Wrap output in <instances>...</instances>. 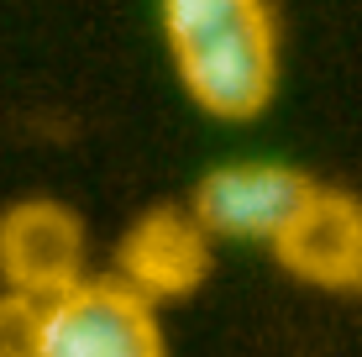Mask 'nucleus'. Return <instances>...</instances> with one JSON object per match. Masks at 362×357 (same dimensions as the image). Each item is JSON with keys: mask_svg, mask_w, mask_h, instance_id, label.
Returning a JSON list of instances; mask_svg holds the SVG:
<instances>
[{"mask_svg": "<svg viewBox=\"0 0 362 357\" xmlns=\"http://www.w3.org/2000/svg\"><path fill=\"white\" fill-rule=\"evenodd\" d=\"M37 357H163V326L121 279H79L42 305Z\"/></svg>", "mask_w": 362, "mask_h": 357, "instance_id": "f257e3e1", "label": "nucleus"}, {"mask_svg": "<svg viewBox=\"0 0 362 357\" xmlns=\"http://www.w3.org/2000/svg\"><path fill=\"white\" fill-rule=\"evenodd\" d=\"M320 184L299 174L294 163H221L194 184L189 211L210 242L236 237V242H279L284 226L310 205Z\"/></svg>", "mask_w": 362, "mask_h": 357, "instance_id": "f03ea898", "label": "nucleus"}, {"mask_svg": "<svg viewBox=\"0 0 362 357\" xmlns=\"http://www.w3.org/2000/svg\"><path fill=\"white\" fill-rule=\"evenodd\" d=\"M6 294L53 305L84 279V221L58 200H16L0 216Z\"/></svg>", "mask_w": 362, "mask_h": 357, "instance_id": "7ed1b4c3", "label": "nucleus"}, {"mask_svg": "<svg viewBox=\"0 0 362 357\" xmlns=\"http://www.w3.org/2000/svg\"><path fill=\"white\" fill-rule=\"evenodd\" d=\"M173 64H179V84L205 116L252 121L268 110L273 90H279V27L268 16L257 27H242L231 37L194 47Z\"/></svg>", "mask_w": 362, "mask_h": 357, "instance_id": "20e7f679", "label": "nucleus"}, {"mask_svg": "<svg viewBox=\"0 0 362 357\" xmlns=\"http://www.w3.org/2000/svg\"><path fill=\"white\" fill-rule=\"evenodd\" d=\"M121 284L142 294L158 310V300H189L210 274V237L184 205H153L127 226L116 247Z\"/></svg>", "mask_w": 362, "mask_h": 357, "instance_id": "39448f33", "label": "nucleus"}, {"mask_svg": "<svg viewBox=\"0 0 362 357\" xmlns=\"http://www.w3.org/2000/svg\"><path fill=\"white\" fill-rule=\"evenodd\" d=\"M284 274L315 289H362V200L320 184L273 242Z\"/></svg>", "mask_w": 362, "mask_h": 357, "instance_id": "423d86ee", "label": "nucleus"}, {"mask_svg": "<svg viewBox=\"0 0 362 357\" xmlns=\"http://www.w3.org/2000/svg\"><path fill=\"white\" fill-rule=\"evenodd\" d=\"M158 16H163V37L173 47V58L194 53V47L231 37L242 27L268 21V0H158Z\"/></svg>", "mask_w": 362, "mask_h": 357, "instance_id": "0eeeda50", "label": "nucleus"}, {"mask_svg": "<svg viewBox=\"0 0 362 357\" xmlns=\"http://www.w3.org/2000/svg\"><path fill=\"white\" fill-rule=\"evenodd\" d=\"M42 305L21 294H0V357H37Z\"/></svg>", "mask_w": 362, "mask_h": 357, "instance_id": "6e6552de", "label": "nucleus"}]
</instances>
